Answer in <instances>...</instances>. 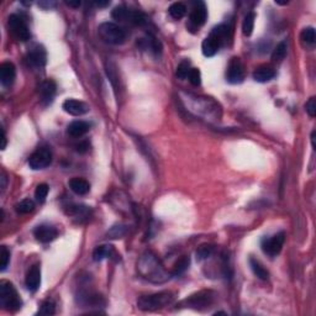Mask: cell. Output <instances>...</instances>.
Listing matches in <instances>:
<instances>
[{
  "mask_svg": "<svg viewBox=\"0 0 316 316\" xmlns=\"http://www.w3.org/2000/svg\"><path fill=\"white\" fill-rule=\"evenodd\" d=\"M89 150V143L88 141H82L78 145H75V151L79 153H86Z\"/></svg>",
  "mask_w": 316,
  "mask_h": 316,
  "instance_id": "ab89813d",
  "label": "cell"
},
{
  "mask_svg": "<svg viewBox=\"0 0 316 316\" xmlns=\"http://www.w3.org/2000/svg\"><path fill=\"white\" fill-rule=\"evenodd\" d=\"M68 185H70V191L77 195H86L90 191V184H89L88 180L83 179V178H72L68 182Z\"/></svg>",
  "mask_w": 316,
  "mask_h": 316,
  "instance_id": "7402d4cb",
  "label": "cell"
},
{
  "mask_svg": "<svg viewBox=\"0 0 316 316\" xmlns=\"http://www.w3.org/2000/svg\"><path fill=\"white\" fill-rule=\"evenodd\" d=\"M125 233H126L125 226L119 225L110 228V231L107 232V236H109L110 239H121L123 236H125Z\"/></svg>",
  "mask_w": 316,
  "mask_h": 316,
  "instance_id": "74e56055",
  "label": "cell"
},
{
  "mask_svg": "<svg viewBox=\"0 0 316 316\" xmlns=\"http://www.w3.org/2000/svg\"><path fill=\"white\" fill-rule=\"evenodd\" d=\"M49 192H50V188L46 183H42V184L37 185V188H36L35 191L36 200H37L38 203H43V201L46 200V198H47V195H49Z\"/></svg>",
  "mask_w": 316,
  "mask_h": 316,
  "instance_id": "e575fe53",
  "label": "cell"
},
{
  "mask_svg": "<svg viewBox=\"0 0 316 316\" xmlns=\"http://www.w3.org/2000/svg\"><path fill=\"white\" fill-rule=\"evenodd\" d=\"M25 284H26L27 289L30 292H36L40 288L41 284V269L37 264L33 265L30 268L29 272L26 274V279H25Z\"/></svg>",
  "mask_w": 316,
  "mask_h": 316,
  "instance_id": "d6986e66",
  "label": "cell"
},
{
  "mask_svg": "<svg viewBox=\"0 0 316 316\" xmlns=\"http://www.w3.org/2000/svg\"><path fill=\"white\" fill-rule=\"evenodd\" d=\"M191 265V257L189 256H183L179 260L176 262V264L173 265V271H172V276L179 277L180 274L184 273L188 268Z\"/></svg>",
  "mask_w": 316,
  "mask_h": 316,
  "instance_id": "484cf974",
  "label": "cell"
},
{
  "mask_svg": "<svg viewBox=\"0 0 316 316\" xmlns=\"http://www.w3.org/2000/svg\"><path fill=\"white\" fill-rule=\"evenodd\" d=\"M215 247L212 245H201L198 249H196V260L204 261L208 260L209 257H211L214 255Z\"/></svg>",
  "mask_w": 316,
  "mask_h": 316,
  "instance_id": "f1b7e54d",
  "label": "cell"
},
{
  "mask_svg": "<svg viewBox=\"0 0 316 316\" xmlns=\"http://www.w3.org/2000/svg\"><path fill=\"white\" fill-rule=\"evenodd\" d=\"M10 262V252L6 248V246H1L0 248V271L5 272Z\"/></svg>",
  "mask_w": 316,
  "mask_h": 316,
  "instance_id": "836d02e7",
  "label": "cell"
},
{
  "mask_svg": "<svg viewBox=\"0 0 316 316\" xmlns=\"http://www.w3.org/2000/svg\"><path fill=\"white\" fill-rule=\"evenodd\" d=\"M249 267H251L252 272H253V274H255L257 278L262 279V281H267L268 277H269V273H268V271L265 269L264 267H263L262 263L260 262V261H257L256 258L251 257L249 258Z\"/></svg>",
  "mask_w": 316,
  "mask_h": 316,
  "instance_id": "d4e9b609",
  "label": "cell"
},
{
  "mask_svg": "<svg viewBox=\"0 0 316 316\" xmlns=\"http://www.w3.org/2000/svg\"><path fill=\"white\" fill-rule=\"evenodd\" d=\"M109 1H104V3H103V1H97V3H95V5L97 6H99V8H103V6H106V5H109Z\"/></svg>",
  "mask_w": 316,
  "mask_h": 316,
  "instance_id": "ee69618b",
  "label": "cell"
},
{
  "mask_svg": "<svg viewBox=\"0 0 316 316\" xmlns=\"http://www.w3.org/2000/svg\"><path fill=\"white\" fill-rule=\"evenodd\" d=\"M8 26L11 34L19 41H24L25 42V41L30 40V37H31L29 26L24 21V19L21 17H19V15H17V14H13V15L9 17Z\"/></svg>",
  "mask_w": 316,
  "mask_h": 316,
  "instance_id": "ba28073f",
  "label": "cell"
},
{
  "mask_svg": "<svg viewBox=\"0 0 316 316\" xmlns=\"http://www.w3.org/2000/svg\"><path fill=\"white\" fill-rule=\"evenodd\" d=\"M89 130H90V123L83 120L73 121V123H70L67 127L68 135L74 137V139L84 136L87 132H89Z\"/></svg>",
  "mask_w": 316,
  "mask_h": 316,
  "instance_id": "44dd1931",
  "label": "cell"
},
{
  "mask_svg": "<svg viewBox=\"0 0 316 316\" xmlns=\"http://www.w3.org/2000/svg\"><path fill=\"white\" fill-rule=\"evenodd\" d=\"M137 271L142 278L152 283H164L169 279L168 272L152 252H146L145 255L141 256L137 263Z\"/></svg>",
  "mask_w": 316,
  "mask_h": 316,
  "instance_id": "6da1fadb",
  "label": "cell"
},
{
  "mask_svg": "<svg viewBox=\"0 0 316 316\" xmlns=\"http://www.w3.org/2000/svg\"><path fill=\"white\" fill-rule=\"evenodd\" d=\"M214 299L215 293L212 290H200L188 297L184 303L188 308L194 309V310H204L214 303Z\"/></svg>",
  "mask_w": 316,
  "mask_h": 316,
  "instance_id": "8992f818",
  "label": "cell"
},
{
  "mask_svg": "<svg viewBox=\"0 0 316 316\" xmlns=\"http://www.w3.org/2000/svg\"><path fill=\"white\" fill-rule=\"evenodd\" d=\"M68 6H73V8H78V6H81V1L78 0V1H66Z\"/></svg>",
  "mask_w": 316,
  "mask_h": 316,
  "instance_id": "60d3db41",
  "label": "cell"
},
{
  "mask_svg": "<svg viewBox=\"0 0 316 316\" xmlns=\"http://www.w3.org/2000/svg\"><path fill=\"white\" fill-rule=\"evenodd\" d=\"M78 301L84 306H100L104 304V300L97 293L91 292V290H83L78 294Z\"/></svg>",
  "mask_w": 316,
  "mask_h": 316,
  "instance_id": "ac0fdd59",
  "label": "cell"
},
{
  "mask_svg": "<svg viewBox=\"0 0 316 316\" xmlns=\"http://www.w3.org/2000/svg\"><path fill=\"white\" fill-rule=\"evenodd\" d=\"M0 304L5 310L11 311V313H15L21 309V298L10 281H1L0 283Z\"/></svg>",
  "mask_w": 316,
  "mask_h": 316,
  "instance_id": "277c9868",
  "label": "cell"
},
{
  "mask_svg": "<svg viewBox=\"0 0 316 316\" xmlns=\"http://www.w3.org/2000/svg\"><path fill=\"white\" fill-rule=\"evenodd\" d=\"M113 246L110 245H102V246H98L97 248L94 249L93 252V260L95 262H100V261L105 260V258H110L114 255Z\"/></svg>",
  "mask_w": 316,
  "mask_h": 316,
  "instance_id": "cb8c5ba5",
  "label": "cell"
},
{
  "mask_svg": "<svg viewBox=\"0 0 316 316\" xmlns=\"http://www.w3.org/2000/svg\"><path fill=\"white\" fill-rule=\"evenodd\" d=\"M98 34L105 43L109 45H123L127 38V33L120 25L115 22H103L98 27Z\"/></svg>",
  "mask_w": 316,
  "mask_h": 316,
  "instance_id": "3957f363",
  "label": "cell"
},
{
  "mask_svg": "<svg viewBox=\"0 0 316 316\" xmlns=\"http://www.w3.org/2000/svg\"><path fill=\"white\" fill-rule=\"evenodd\" d=\"M287 50H288V46H287V42H285V41H281V42H279L278 45H277L276 49L273 50V53H272V59L276 62L283 61V59L285 58V56H287Z\"/></svg>",
  "mask_w": 316,
  "mask_h": 316,
  "instance_id": "f546056e",
  "label": "cell"
},
{
  "mask_svg": "<svg viewBox=\"0 0 316 316\" xmlns=\"http://www.w3.org/2000/svg\"><path fill=\"white\" fill-rule=\"evenodd\" d=\"M191 63L188 61H183L182 63H179V66L177 67V70H176V75H177L179 79H185L188 78V74L191 72Z\"/></svg>",
  "mask_w": 316,
  "mask_h": 316,
  "instance_id": "d590c367",
  "label": "cell"
},
{
  "mask_svg": "<svg viewBox=\"0 0 316 316\" xmlns=\"http://www.w3.org/2000/svg\"><path fill=\"white\" fill-rule=\"evenodd\" d=\"M300 38L306 45L313 46L316 41V33L314 27H305V29L301 31V35H300Z\"/></svg>",
  "mask_w": 316,
  "mask_h": 316,
  "instance_id": "1f68e13d",
  "label": "cell"
},
{
  "mask_svg": "<svg viewBox=\"0 0 316 316\" xmlns=\"http://www.w3.org/2000/svg\"><path fill=\"white\" fill-rule=\"evenodd\" d=\"M245 78V70L241 59L239 57H232L228 62L226 70V81L230 84H240Z\"/></svg>",
  "mask_w": 316,
  "mask_h": 316,
  "instance_id": "30bf717a",
  "label": "cell"
},
{
  "mask_svg": "<svg viewBox=\"0 0 316 316\" xmlns=\"http://www.w3.org/2000/svg\"><path fill=\"white\" fill-rule=\"evenodd\" d=\"M46 51L41 46H35L27 52L25 57V62L30 68L36 70H41L46 65Z\"/></svg>",
  "mask_w": 316,
  "mask_h": 316,
  "instance_id": "8fae6325",
  "label": "cell"
},
{
  "mask_svg": "<svg viewBox=\"0 0 316 316\" xmlns=\"http://www.w3.org/2000/svg\"><path fill=\"white\" fill-rule=\"evenodd\" d=\"M168 13L175 20H180L182 18H184L185 14H187V6L183 3L172 4L168 9Z\"/></svg>",
  "mask_w": 316,
  "mask_h": 316,
  "instance_id": "83f0119b",
  "label": "cell"
},
{
  "mask_svg": "<svg viewBox=\"0 0 316 316\" xmlns=\"http://www.w3.org/2000/svg\"><path fill=\"white\" fill-rule=\"evenodd\" d=\"M208 19V10L205 4L201 3V1H198V3L194 5L193 10L191 13V17H189V25H187V27L189 30L193 29H199L200 26H203L205 24Z\"/></svg>",
  "mask_w": 316,
  "mask_h": 316,
  "instance_id": "7c38bea8",
  "label": "cell"
},
{
  "mask_svg": "<svg viewBox=\"0 0 316 316\" xmlns=\"http://www.w3.org/2000/svg\"><path fill=\"white\" fill-rule=\"evenodd\" d=\"M175 299L176 294L172 292H159L150 295H142L137 300V306L142 311H155L171 305Z\"/></svg>",
  "mask_w": 316,
  "mask_h": 316,
  "instance_id": "7a4b0ae2",
  "label": "cell"
},
{
  "mask_svg": "<svg viewBox=\"0 0 316 316\" xmlns=\"http://www.w3.org/2000/svg\"><path fill=\"white\" fill-rule=\"evenodd\" d=\"M315 135H316V132L315 131H313L311 132V145H313V147H314V150H315Z\"/></svg>",
  "mask_w": 316,
  "mask_h": 316,
  "instance_id": "7bdbcfd3",
  "label": "cell"
},
{
  "mask_svg": "<svg viewBox=\"0 0 316 316\" xmlns=\"http://www.w3.org/2000/svg\"><path fill=\"white\" fill-rule=\"evenodd\" d=\"M255 20H256V14L255 13H248L245 17L244 22H242V33L245 36H251L255 29Z\"/></svg>",
  "mask_w": 316,
  "mask_h": 316,
  "instance_id": "4316f807",
  "label": "cell"
},
{
  "mask_svg": "<svg viewBox=\"0 0 316 316\" xmlns=\"http://www.w3.org/2000/svg\"><path fill=\"white\" fill-rule=\"evenodd\" d=\"M276 77V70L273 67L267 65L260 66L253 72V79L258 83H267V82L272 81Z\"/></svg>",
  "mask_w": 316,
  "mask_h": 316,
  "instance_id": "ffe728a7",
  "label": "cell"
},
{
  "mask_svg": "<svg viewBox=\"0 0 316 316\" xmlns=\"http://www.w3.org/2000/svg\"><path fill=\"white\" fill-rule=\"evenodd\" d=\"M52 163V152L49 147H38L29 158V166L34 171L45 169Z\"/></svg>",
  "mask_w": 316,
  "mask_h": 316,
  "instance_id": "52a82bcc",
  "label": "cell"
},
{
  "mask_svg": "<svg viewBox=\"0 0 316 316\" xmlns=\"http://www.w3.org/2000/svg\"><path fill=\"white\" fill-rule=\"evenodd\" d=\"M188 79L193 84L194 87H199L201 84V73L198 68H192L189 74H188Z\"/></svg>",
  "mask_w": 316,
  "mask_h": 316,
  "instance_id": "8d00e7d4",
  "label": "cell"
},
{
  "mask_svg": "<svg viewBox=\"0 0 316 316\" xmlns=\"http://www.w3.org/2000/svg\"><path fill=\"white\" fill-rule=\"evenodd\" d=\"M56 91L57 87L53 81L47 79V81L42 82L40 88H38V95H40L41 104L45 105V106L51 104V103L53 102L54 97H56Z\"/></svg>",
  "mask_w": 316,
  "mask_h": 316,
  "instance_id": "4fadbf2b",
  "label": "cell"
},
{
  "mask_svg": "<svg viewBox=\"0 0 316 316\" xmlns=\"http://www.w3.org/2000/svg\"><path fill=\"white\" fill-rule=\"evenodd\" d=\"M284 241H285V233H276L269 239H263L262 242H261V248L269 257H276L281 253Z\"/></svg>",
  "mask_w": 316,
  "mask_h": 316,
  "instance_id": "9c48e42d",
  "label": "cell"
},
{
  "mask_svg": "<svg viewBox=\"0 0 316 316\" xmlns=\"http://www.w3.org/2000/svg\"><path fill=\"white\" fill-rule=\"evenodd\" d=\"M17 212L18 214H30L33 212L34 209H35V203L31 199H24L20 203L17 204Z\"/></svg>",
  "mask_w": 316,
  "mask_h": 316,
  "instance_id": "4dcf8cb0",
  "label": "cell"
},
{
  "mask_svg": "<svg viewBox=\"0 0 316 316\" xmlns=\"http://www.w3.org/2000/svg\"><path fill=\"white\" fill-rule=\"evenodd\" d=\"M3 131V137H1V140H3V145H1V150H5L6 147V136H5V131L4 130H1Z\"/></svg>",
  "mask_w": 316,
  "mask_h": 316,
  "instance_id": "b9f144b4",
  "label": "cell"
},
{
  "mask_svg": "<svg viewBox=\"0 0 316 316\" xmlns=\"http://www.w3.org/2000/svg\"><path fill=\"white\" fill-rule=\"evenodd\" d=\"M66 212H67L68 216H72L82 221L84 219H88L89 215H90V209L88 207H84V205H70Z\"/></svg>",
  "mask_w": 316,
  "mask_h": 316,
  "instance_id": "603a6c76",
  "label": "cell"
},
{
  "mask_svg": "<svg viewBox=\"0 0 316 316\" xmlns=\"http://www.w3.org/2000/svg\"><path fill=\"white\" fill-rule=\"evenodd\" d=\"M224 46V43L216 37L212 33L209 34L205 40L201 43V51L205 57H212L219 52V50Z\"/></svg>",
  "mask_w": 316,
  "mask_h": 316,
  "instance_id": "2e32d148",
  "label": "cell"
},
{
  "mask_svg": "<svg viewBox=\"0 0 316 316\" xmlns=\"http://www.w3.org/2000/svg\"><path fill=\"white\" fill-rule=\"evenodd\" d=\"M17 68L11 62H4L0 65V82L4 87H9L15 81Z\"/></svg>",
  "mask_w": 316,
  "mask_h": 316,
  "instance_id": "e0dca14e",
  "label": "cell"
},
{
  "mask_svg": "<svg viewBox=\"0 0 316 316\" xmlns=\"http://www.w3.org/2000/svg\"><path fill=\"white\" fill-rule=\"evenodd\" d=\"M34 235H35L36 240L42 244H49V242L53 241L58 236V231H57L56 228L51 225H47V224H43V225H38L37 228L34 231Z\"/></svg>",
  "mask_w": 316,
  "mask_h": 316,
  "instance_id": "9a60e30c",
  "label": "cell"
},
{
  "mask_svg": "<svg viewBox=\"0 0 316 316\" xmlns=\"http://www.w3.org/2000/svg\"><path fill=\"white\" fill-rule=\"evenodd\" d=\"M62 109L72 116H82L89 111V105L82 100L67 99L62 104Z\"/></svg>",
  "mask_w": 316,
  "mask_h": 316,
  "instance_id": "5bb4252c",
  "label": "cell"
},
{
  "mask_svg": "<svg viewBox=\"0 0 316 316\" xmlns=\"http://www.w3.org/2000/svg\"><path fill=\"white\" fill-rule=\"evenodd\" d=\"M305 110L306 113L309 114L310 118H315L316 115V100L315 97H311L310 99L308 100V103L305 104Z\"/></svg>",
  "mask_w": 316,
  "mask_h": 316,
  "instance_id": "f35d334b",
  "label": "cell"
},
{
  "mask_svg": "<svg viewBox=\"0 0 316 316\" xmlns=\"http://www.w3.org/2000/svg\"><path fill=\"white\" fill-rule=\"evenodd\" d=\"M111 17L118 21L129 22L135 26H143V25L147 24V18H146L145 14L139 10H131V9H127L123 5L116 6L111 13Z\"/></svg>",
  "mask_w": 316,
  "mask_h": 316,
  "instance_id": "5b68a950",
  "label": "cell"
},
{
  "mask_svg": "<svg viewBox=\"0 0 316 316\" xmlns=\"http://www.w3.org/2000/svg\"><path fill=\"white\" fill-rule=\"evenodd\" d=\"M54 313H56V305H54L53 301H52V300H46V301H43V303L41 304V308L40 310H38L37 315L50 316L54 315Z\"/></svg>",
  "mask_w": 316,
  "mask_h": 316,
  "instance_id": "d6a6232c",
  "label": "cell"
}]
</instances>
